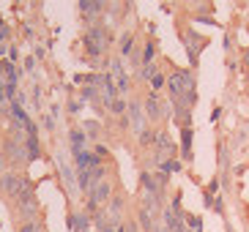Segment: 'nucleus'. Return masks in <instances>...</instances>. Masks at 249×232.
I'll list each match as a JSON object with an SVG mask.
<instances>
[{
    "instance_id": "9b49d317",
    "label": "nucleus",
    "mask_w": 249,
    "mask_h": 232,
    "mask_svg": "<svg viewBox=\"0 0 249 232\" xmlns=\"http://www.w3.org/2000/svg\"><path fill=\"white\" fill-rule=\"evenodd\" d=\"M107 6H110V3H102V0H80V11L85 17H90V19L99 17V14H104Z\"/></svg>"
},
{
    "instance_id": "ddd939ff",
    "label": "nucleus",
    "mask_w": 249,
    "mask_h": 232,
    "mask_svg": "<svg viewBox=\"0 0 249 232\" xmlns=\"http://www.w3.org/2000/svg\"><path fill=\"white\" fill-rule=\"evenodd\" d=\"M69 227L77 232H88L90 227V213H74L71 218H69Z\"/></svg>"
},
{
    "instance_id": "f3484780",
    "label": "nucleus",
    "mask_w": 249,
    "mask_h": 232,
    "mask_svg": "<svg viewBox=\"0 0 249 232\" xmlns=\"http://www.w3.org/2000/svg\"><path fill=\"white\" fill-rule=\"evenodd\" d=\"M124 208H126V199H124V197H115L112 205H107V216H112V221H118V216H121Z\"/></svg>"
},
{
    "instance_id": "1a4fd4ad",
    "label": "nucleus",
    "mask_w": 249,
    "mask_h": 232,
    "mask_svg": "<svg viewBox=\"0 0 249 232\" xmlns=\"http://www.w3.org/2000/svg\"><path fill=\"white\" fill-rule=\"evenodd\" d=\"M129 117H132V129H134V134H142V131L148 129V117H145V109L140 107L137 101H132L129 104Z\"/></svg>"
},
{
    "instance_id": "b1692460",
    "label": "nucleus",
    "mask_w": 249,
    "mask_h": 232,
    "mask_svg": "<svg viewBox=\"0 0 249 232\" xmlns=\"http://www.w3.org/2000/svg\"><path fill=\"white\" fill-rule=\"evenodd\" d=\"M60 175H63V181H66V186H74V169L66 167V164H60Z\"/></svg>"
},
{
    "instance_id": "f03ea898",
    "label": "nucleus",
    "mask_w": 249,
    "mask_h": 232,
    "mask_svg": "<svg viewBox=\"0 0 249 232\" xmlns=\"http://www.w3.org/2000/svg\"><path fill=\"white\" fill-rule=\"evenodd\" d=\"M0 191L8 194V197H14V199H19V197L33 194V183H30V178H25V175L3 172L0 175Z\"/></svg>"
},
{
    "instance_id": "20e7f679",
    "label": "nucleus",
    "mask_w": 249,
    "mask_h": 232,
    "mask_svg": "<svg viewBox=\"0 0 249 232\" xmlns=\"http://www.w3.org/2000/svg\"><path fill=\"white\" fill-rule=\"evenodd\" d=\"M110 194H112V183L104 178L102 183H96L93 189L88 191V213H96V208L102 202H107L110 199Z\"/></svg>"
},
{
    "instance_id": "c85d7f7f",
    "label": "nucleus",
    "mask_w": 249,
    "mask_h": 232,
    "mask_svg": "<svg viewBox=\"0 0 249 232\" xmlns=\"http://www.w3.org/2000/svg\"><path fill=\"white\" fill-rule=\"evenodd\" d=\"M244 60H247V63H249V50H247V55H244Z\"/></svg>"
},
{
    "instance_id": "0eeeda50",
    "label": "nucleus",
    "mask_w": 249,
    "mask_h": 232,
    "mask_svg": "<svg viewBox=\"0 0 249 232\" xmlns=\"http://www.w3.org/2000/svg\"><path fill=\"white\" fill-rule=\"evenodd\" d=\"M104 175H107V169H104V167L82 169V172H80V181H77V186H80L82 191H90L96 183H102V181H104Z\"/></svg>"
},
{
    "instance_id": "f257e3e1",
    "label": "nucleus",
    "mask_w": 249,
    "mask_h": 232,
    "mask_svg": "<svg viewBox=\"0 0 249 232\" xmlns=\"http://www.w3.org/2000/svg\"><path fill=\"white\" fill-rule=\"evenodd\" d=\"M85 50H88L90 58H102L104 52L110 50V41H112V33L104 25H90L88 30H85Z\"/></svg>"
},
{
    "instance_id": "f8f14e48",
    "label": "nucleus",
    "mask_w": 249,
    "mask_h": 232,
    "mask_svg": "<svg viewBox=\"0 0 249 232\" xmlns=\"http://www.w3.org/2000/svg\"><path fill=\"white\" fill-rule=\"evenodd\" d=\"M74 167L80 169H93V167H102V159H99V153H80V156H77V161H74Z\"/></svg>"
},
{
    "instance_id": "423d86ee",
    "label": "nucleus",
    "mask_w": 249,
    "mask_h": 232,
    "mask_svg": "<svg viewBox=\"0 0 249 232\" xmlns=\"http://www.w3.org/2000/svg\"><path fill=\"white\" fill-rule=\"evenodd\" d=\"M17 216L22 218V221H36V216H38L36 194H28V197H19L17 199Z\"/></svg>"
},
{
    "instance_id": "cd10ccee",
    "label": "nucleus",
    "mask_w": 249,
    "mask_h": 232,
    "mask_svg": "<svg viewBox=\"0 0 249 232\" xmlns=\"http://www.w3.org/2000/svg\"><path fill=\"white\" fill-rule=\"evenodd\" d=\"M8 50V47H3V44H0V55H3V52H6Z\"/></svg>"
},
{
    "instance_id": "4468645a",
    "label": "nucleus",
    "mask_w": 249,
    "mask_h": 232,
    "mask_svg": "<svg viewBox=\"0 0 249 232\" xmlns=\"http://www.w3.org/2000/svg\"><path fill=\"white\" fill-rule=\"evenodd\" d=\"M134 50V33L132 30H126L124 36H121V58H129Z\"/></svg>"
},
{
    "instance_id": "393cba45",
    "label": "nucleus",
    "mask_w": 249,
    "mask_h": 232,
    "mask_svg": "<svg viewBox=\"0 0 249 232\" xmlns=\"http://www.w3.org/2000/svg\"><path fill=\"white\" fill-rule=\"evenodd\" d=\"M186 224H189V230L200 232V230H203V218H200V216H186Z\"/></svg>"
},
{
    "instance_id": "6ab92c4d",
    "label": "nucleus",
    "mask_w": 249,
    "mask_h": 232,
    "mask_svg": "<svg viewBox=\"0 0 249 232\" xmlns=\"http://www.w3.org/2000/svg\"><path fill=\"white\" fill-rule=\"evenodd\" d=\"M181 148H183V159H189L192 156V129L181 131Z\"/></svg>"
},
{
    "instance_id": "4be33fe9",
    "label": "nucleus",
    "mask_w": 249,
    "mask_h": 232,
    "mask_svg": "<svg viewBox=\"0 0 249 232\" xmlns=\"http://www.w3.org/2000/svg\"><path fill=\"white\" fill-rule=\"evenodd\" d=\"M110 112H115V115H124V112H129V104H126V99H115L110 107Z\"/></svg>"
},
{
    "instance_id": "7ed1b4c3",
    "label": "nucleus",
    "mask_w": 249,
    "mask_h": 232,
    "mask_svg": "<svg viewBox=\"0 0 249 232\" xmlns=\"http://www.w3.org/2000/svg\"><path fill=\"white\" fill-rule=\"evenodd\" d=\"M167 87H170V96H173V101H181L183 96L189 93V90H197V82H195V74L192 71H176L167 77Z\"/></svg>"
},
{
    "instance_id": "a211bd4d",
    "label": "nucleus",
    "mask_w": 249,
    "mask_h": 232,
    "mask_svg": "<svg viewBox=\"0 0 249 232\" xmlns=\"http://www.w3.org/2000/svg\"><path fill=\"white\" fill-rule=\"evenodd\" d=\"M25 153H28V161L38 159V137H28L25 139Z\"/></svg>"
},
{
    "instance_id": "6e6552de",
    "label": "nucleus",
    "mask_w": 249,
    "mask_h": 232,
    "mask_svg": "<svg viewBox=\"0 0 249 232\" xmlns=\"http://www.w3.org/2000/svg\"><path fill=\"white\" fill-rule=\"evenodd\" d=\"M3 153H6L8 161H14V164H19V161H28V153H25V142H19V139L8 137L6 142H3Z\"/></svg>"
},
{
    "instance_id": "9d476101",
    "label": "nucleus",
    "mask_w": 249,
    "mask_h": 232,
    "mask_svg": "<svg viewBox=\"0 0 249 232\" xmlns=\"http://www.w3.org/2000/svg\"><path fill=\"white\" fill-rule=\"evenodd\" d=\"M142 109H145V117L151 120V123H156V120H161V104H159V93H148V99H145V104H142Z\"/></svg>"
},
{
    "instance_id": "bb28decb",
    "label": "nucleus",
    "mask_w": 249,
    "mask_h": 232,
    "mask_svg": "<svg viewBox=\"0 0 249 232\" xmlns=\"http://www.w3.org/2000/svg\"><path fill=\"white\" fill-rule=\"evenodd\" d=\"M6 167V153H3V148H0V169Z\"/></svg>"
},
{
    "instance_id": "5701e85b",
    "label": "nucleus",
    "mask_w": 249,
    "mask_h": 232,
    "mask_svg": "<svg viewBox=\"0 0 249 232\" xmlns=\"http://www.w3.org/2000/svg\"><path fill=\"white\" fill-rule=\"evenodd\" d=\"M164 85H167V77H164V74H159V71H156L154 77H151V87H154V93H156V90H159V87H164Z\"/></svg>"
},
{
    "instance_id": "412c9836",
    "label": "nucleus",
    "mask_w": 249,
    "mask_h": 232,
    "mask_svg": "<svg viewBox=\"0 0 249 232\" xmlns=\"http://www.w3.org/2000/svg\"><path fill=\"white\" fill-rule=\"evenodd\" d=\"M19 232H44V224H41V221H22V224H19Z\"/></svg>"
},
{
    "instance_id": "2eb2a0df",
    "label": "nucleus",
    "mask_w": 249,
    "mask_h": 232,
    "mask_svg": "<svg viewBox=\"0 0 249 232\" xmlns=\"http://www.w3.org/2000/svg\"><path fill=\"white\" fill-rule=\"evenodd\" d=\"M156 167H159V172H161V175H173V172H181V161L156 159Z\"/></svg>"
},
{
    "instance_id": "dca6fc26",
    "label": "nucleus",
    "mask_w": 249,
    "mask_h": 232,
    "mask_svg": "<svg viewBox=\"0 0 249 232\" xmlns=\"http://www.w3.org/2000/svg\"><path fill=\"white\" fill-rule=\"evenodd\" d=\"M85 134L82 131H71V150H74V156H80V153H85Z\"/></svg>"
},
{
    "instance_id": "39448f33",
    "label": "nucleus",
    "mask_w": 249,
    "mask_h": 232,
    "mask_svg": "<svg viewBox=\"0 0 249 232\" xmlns=\"http://www.w3.org/2000/svg\"><path fill=\"white\" fill-rule=\"evenodd\" d=\"M112 77V82H115V87H118V93H129V74H126V68H124V58H115V60H110V71H107Z\"/></svg>"
},
{
    "instance_id": "a878e982",
    "label": "nucleus",
    "mask_w": 249,
    "mask_h": 232,
    "mask_svg": "<svg viewBox=\"0 0 249 232\" xmlns=\"http://www.w3.org/2000/svg\"><path fill=\"white\" fill-rule=\"evenodd\" d=\"M17 58H19V52H17V47H8V63H14Z\"/></svg>"
},
{
    "instance_id": "aec40b11",
    "label": "nucleus",
    "mask_w": 249,
    "mask_h": 232,
    "mask_svg": "<svg viewBox=\"0 0 249 232\" xmlns=\"http://www.w3.org/2000/svg\"><path fill=\"white\" fill-rule=\"evenodd\" d=\"M154 55H156V44L148 41L142 47V66H154Z\"/></svg>"
}]
</instances>
